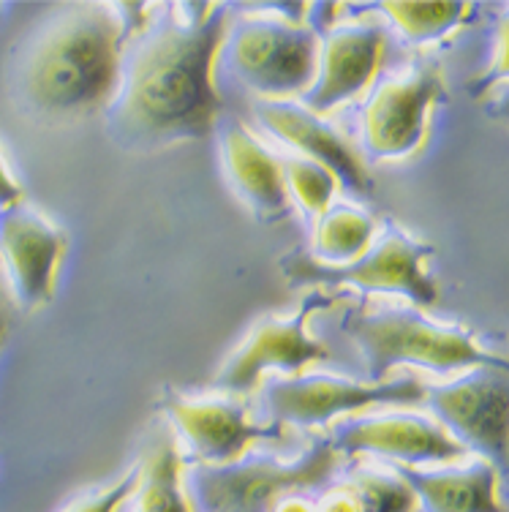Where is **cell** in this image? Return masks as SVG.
<instances>
[{
  "instance_id": "1",
  "label": "cell",
  "mask_w": 509,
  "mask_h": 512,
  "mask_svg": "<svg viewBox=\"0 0 509 512\" xmlns=\"http://www.w3.org/2000/svg\"><path fill=\"white\" fill-rule=\"evenodd\" d=\"M123 50V69L107 126L118 148L156 153L180 142L210 137L224 101L213 71L229 33V6H161Z\"/></svg>"
},
{
  "instance_id": "2",
  "label": "cell",
  "mask_w": 509,
  "mask_h": 512,
  "mask_svg": "<svg viewBox=\"0 0 509 512\" xmlns=\"http://www.w3.org/2000/svg\"><path fill=\"white\" fill-rule=\"evenodd\" d=\"M153 6L139 3H79L41 25L11 69V99L30 120L69 126L109 109L120 85L123 50L150 25Z\"/></svg>"
},
{
  "instance_id": "3",
  "label": "cell",
  "mask_w": 509,
  "mask_h": 512,
  "mask_svg": "<svg viewBox=\"0 0 509 512\" xmlns=\"http://www.w3.org/2000/svg\"><path fill=\"white\" fill-rule=\"evenodd\" d=\"M343 330L365 360V382H387L392 368L417 365L439 374L477 365H504L507 357L493 355L461 325H441L417 306H384L376 311H352Z\"/></svg>"
},
{
  "instance_id": "4",
  "label": "cell",
  "mask_w": 509,
  "mask_h": 512,
  "mask_svg": "<svg viewBox=\"0 0 509 512\" xmlns=\"http://www.w3.org/2000/svg\"><path fill=\"white\" fill-rule=\"evenodd\" d=\"M338 461L341 455L330 436H322L292 461L245 455L221 466L188 463L183 469V491L194 512H273L275 504L292 493L324 488Z\"/></svg>"
},
{
  "instance_id": "5",
  "label": "cell",
  "mask_w": 509,
  "mask_h": 512,
  "mask_svg": "<svg viewBox=\"0 0 509 512\" xmlns=\"http://www.w3.org/2000/svg\"><path fill=\"white\" fill-rule=\"evenodd\" d=\"M221 52L232 77L262 101H292L314 85L319 36L284 17H243L229 25Z\"/></svg>"
},
{
  "instance_id": "6",
  "label": "cell",
  "mask_w": 509,
  "mask_h": 512,
  "mask_svg": "<svg viewBox=\"0 0 509 512\" xmlns=\"http://www.w3.org/2000/svg\"><path fill=\"white\" fill-rule=\"evenodd\" d=\"M431 256L433 246L414 240L403 229L387 227V232L349 265H319L311 254L294 251L281 259V273L292 284L352 286L360 292L401 295L414 306L431 308L439 300V286L425 273V262Z\"/></svg>"
},
{
  "instance_id": "7",
  "label": "cell",
  "mask_w": 509,
  "mask_h": 512,
  "mask_svg": "<svg viewBox=\"0 0 509 512\" xmlns=\"http://www.w3.org/2000/svg\"><path fill=\"white\" fill-rule=\"evenodd\" d=\"M436 423L499 472L509 469V363L477 365L447 384H425Z\"/></svg>"
},
{
  "instance_id": "8",
  "label": "cell",
  "mask_w": 509,
  "mask_h": 512,
  "mask_svg": "<svg viewBox=\"0 0 509 512\" xmlns=\"http://www.w3.org/2000/svg\"><path fill=\"white\" fill-rule=\"evenodd\" d=\"M425 384L414 376L382 384L354 382L333 374L275 376L267 382L265 406L275 428H327L335 417L379 404H422Z\"/></svg>"
},
{
  "instance_id": "9",
  "label": "cell",
  "mask_w": 509,
  "mask_h": 512,
  "mask_svg": "<svg viewBox=\"0 0 509 512\" xmlns=\"http://www.w3.org/2000/svg\"><path fill=\"white\" fill-rule=\"evenodd\" d=\"M444 99L436 63H417L398 77L382 79L360 109L365 153L376 161L414 156L428 137V120Z\"/></svg>"
},
{
  "instance_id": "10",
  "label": "cell",
  "mask_w": 509,
  "mask_h": 512,
  "mask_svg": "<svg viewBox=\"0 0 509 512\" xmlns=\"http://www.w3.org/2000/svg\"><path fill=\"white\" fill-rule=\"evenodd\" d=\"M330 306V297L314 292L303 300L292 316H267L256 322L237 344L226 363L218 368L213 387L218 393L243 395L259 387L267 371H300L305 365L330 357L324 341L308 333V319L314 311Z\"/></svg>"
},
{
  "instance_id": "11",
  "label": "cell",
  "mask_w": 509,
  "mask_h": 512,
  "mask_svg": "<svg viewBox=\"0 0 509 512\" xmlns=\"http://www.w3.org/2000/svg\"><path fill=\"white\" fill-rule=\"evenodd\" d=\"M69 235L28 202L0 210V265L14 306L39 311L55 297Z\"/></svg>"
},
{
  "instance_id": "12",
  "label": "cell",
  "mask_w": 509,
  "mask_h": 512,
  "mask_svg": "<svg viewBox=\"0 0 509 512\" xmlns=\"http://www.w3.org/2000/svg\"><path fill=\"white\" fill-rule=\"evenodd\" d=\"M330 442L338 455H376L395 466L461 461L466 450L431 417L409 412L363 414L335 425Z\"/></svg>"
},
{
  "instance_id": "13",
  "label": "cell",
  "mask_w": 509,
  "mask_h": 512,
  "mask_svg": "<svg viewBox=\"0 0 509 512\" xmlns=\"http://www.w3.org/2000/svg\"><path fill=\"white\" fill-rule=\"evenodd\" d=\"M387 50V30L379 22H343L319 39V63L311 90L300 104L314 115L357 99L368 90Z\"/></svg>"
},
{
  "instance_id": "14",
  "label": "cell",
  "mask_w": 509,
  "mask_h": 512,
  "mask_svg": "<svg viewBox=\"0 0 509 512\" xmlns=\"http://www.w3.org/2000/svg\"><path fill=\"white\" fill-rule=\"evenodd\" d=\"M164 409L194 458L191 463H235L245 458L256 442L278 439L281 431L275 425H254L243 406L229 398H183L167 393Z\"/></svg>"
},
{
  "instance_id": "15",
  "label": "cell",
  "mask_w": 509,
  "mask_h": 512,
  "mask_svg": "<svg viewBox=\"0 0 509 512\" xmlns=\"http://www.w3.org/2000/svg\"><path fill=\"white\" fill-rule=\"evenodd\" d=\"M256 118L286 148L333 172L338 186L352 191L354 197H371L373 178L365 167V158L349 145L341 131L308 112L300 101H259Z\"/></svg>"
},
{
  "instance_id": "16",
  "label": "cell",
  "mask_w": 509,
  "mask_h": 512,
  "mask_svg": "<svg viewBox=\"0 0 509 512\" xmlns=\"http://www.w3.org/2000/svg\"><path fill=\"white\" fill-rule=\"evenodd\" d=\"M221 164L235 197L259 221H278L289 210L284 167L237 118L218 126Z\"/></svg>"
},
{
  "instance_id": "17",
  "label": "cell",
  "mask_w": 509,
  "mask_h": 512,
  "mask_svg": "<svg viewBox=\"0 0 509 512\" xmlns=\"http://www.w3.org/2000/svg\"><path fill=\"white\" fill-rule=\"evenodd\" d=\"M425 512H507L499 502V469L488 461L444 469L395 466Z\"/></svg>"
},
{
  "instance_id": "18",
  "label": "cell",
  "mask_w": 509,
  "mask_h": 512,
  "mask_svg": "<svg viewBox=\"0 0 509 512\" xmlns=\"http://www.w3.org/2000/svg\"><path fill=\"white\" fill-rule=\"evenodd\" d=\"M417 496L395 469H357L346 480L324 485L316 512H417Z\"/></svg>"
},
{
  "instance_id": "19",
  "label": "cell",
  "mask_w": 509,
  "mask_h": 512,
  "mask_svg": "<svg viewBox=\"0 0 509 512\" xmlns=\"http://www.w3.org/2000/svg\"><path fill=\"white\" fill-rule=\"evenodd\" d=\"M376 221L365 210L352 205H335L316 221L311 256L319 265L341 267L349 265L373 246Z\"/></svg>"
},
{
  "instance_id": "20",
  "label": "cell",
  "mask_w": 509,
  "mask_h": 512,
  "mask_svg": "<svg viewBox=\"0 0 509 512\" xmlns=\"http://www.w3.org/2000/svg\"><path fill=\"white\" fill-rule=\"evenodd\" d=\"M137 488V512H194L183 491V461L172 442H161L147 453Z\"/></svg>"
},
{
  "instance_id": "21",
  "label": "cell",
  "mask_w": 509,
  "mask_h": 512,
  "mask_svg": "<svg viewBox=\"0 0 509 512\" xmlns=\"http://www.w3.org/2000/svg\"><path fill=\"white\" fill-rule=\"evenodd\" d=\"M379 11L401 30L409 44H431L469 25L477 6L452 0V3H379Z\"/></svg>"
},
{
  "instance_id": "22",
  "label": "cell",
  "mask_w": 509,
  "mask_h": 512,
  "mask_svg": "<svg viewBox=\"0 0 509 512\" xmlns=\"http://www.w3.org/2000/svg\"><path fill=\"white\" fill-rule=\"evenodd\" d=\"M284 167V180L286 191L292 194L294 202L300 205L305 216L319 218L333 207V197L338 191V180H335L333 172H327L322 164L316 161H308L303 156H292L281 161Z\"/></svg>"
},
{
  "instance_id": "23",
  "label": "cell",
  "mask_w": 509,
  "mask_h": 512,
  "mask_svg": "<svg viewBox=\"0 0 509 512\" xmlns=\"http://www.w3.org/2000/svg\"><path fill=\"white\" fill-rule=\"evenodd\" d=\"M139 477H142V466L134 463L120 480H115L107 488H98L85 496H77L74 502H69L60 512H118L123 504L137 493Z\"/></svg>"
},
{
  "instance_id": "24",
  "label": "cell",
  "mask_w": 509,
  "mask_h": 512,
  "mask_svg": "<svg viewBox=\"0 0 509 512\" xmlns=\"http://www.w3.org/2000/svg\"><path fill=\"white\" fill-rule=\"evenodd\" d=\"M509 82V6L499 14L496 20V47H493V58H490L488 69L482 71L480 77L469 82L471 99H482L488 96L496 85Z\"/></svg>"
},
{
  "instance_id": "25",
  "label": "cell",
  "mask_w": 509,
  "mask_h": 512,
  "mask_svg": "<svg viewBox=\"0 0 509 512\" xmlns=\"http://www.w3.org/2000/svg\"><path fill=\"white\" fill-rule=\"evenodd\" d=\"M25 202V194H22V186L14 178V172H11L9 161L3 156V150H0V210H6V207H14Z\"/></svg>"
},
{
  "instance_id": "26",
  "label": "cell",
  "mask_w": 509,
  "mask_h": 512,
  "mask_svg": "<svg viewBox=\"0 0 509 512\" xmlns=\"http://www.w3.org/2000/svg\"><path fill=\"white\" fill-rule=\"evenodd\" d=\"M485 112L493 120H509V82L496 85L485 99Z\"/></svg>"
},
{
  "instance_id": "27",
  "label": "cell",
  "mask_w": 509,
  "mask_h": 512,
  "mask_svg": "<svg viewBox=\"0 0 509 512\" xmlns=\"http://www.w3.org/2000/svg\"><path fill=\"white\" fill-rule=\"evenodd\" d=\"M11 319H14V297H11L9 286L3 284V276H0V346L9 335Z\"/></svg>"
},
{
  "instance_id": "28",
  "label": "cell",
  "mask_w": 509,
  "mask_h": 512,
  "mask_svg": "<svg viewBox=\"0 0 509 512\" xmlns=\"http://www.w3.org/2000/svg\"><path fill=\"white\" fill-rule=\"evenodd\" d=\"M273 512H316V502H308L303 493H292L275 504Z\"/></svg>"
},
{
  "instance_id": "29",
  "label": "cell",
  "mask_w": 509,
  "mask_h": 512,
  "mask_svg": "<svg viewBox=\"0 0 509 512\" xmlns=\"http://www.w3.org/2000/svg\"><path fill=\"white\" fill-rule=\"evenodd\" d=\"M507 472H509V469H507Z\"/></svg>"
}]
</instances>
